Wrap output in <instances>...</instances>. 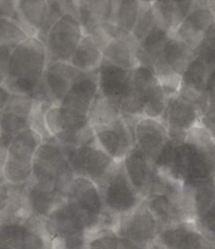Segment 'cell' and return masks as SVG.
<instances>
[{"mask_svg": "<svg viewBox=\"0 0 215 249\" xmlns=\"http://www.w3.org/2000/svg\"><path fill=\"white\" fill-rule=\"evenodd\" d=\"M195 224L209 240L215 242V200L212 206L195 221Z\"/></svg>", "mask_w": 215, "mask_h": 249, "instance_id": "obj_36", "label": "cell"}, {"mask_svg": "<svg viewBox=\"0 0 215 249\" xmlns=\"http://www.w3.org/2000/svg\"><path fill=\"white\" fill-rule=\"evenodd\" d=\"M43 122L51 139L80 134L90 128L88 115L75 113L60 104L51 105L44 111Z\"/></svg>", "mask_w": 215, "mask_h": 249, "instance_id": "obj_13", "label": "cell"}, {"mask_svg": "<svg viewBox=\"0 0 215 249\" xmlns=\"http://www.w3.org/2000/svg\"><path fill=\"white\" fill-rule=\"evenodd\" d=\"M16 194V185L8 182L0 183V215L9 208Z\"/></svg>", "mask_w": 215, "mask_h": 249, "instance_id": "obj_37", "label": "cell"}, {"mask_svg": "<svg viewBox=\"0 0 215 249\" xmlns=\"http://www.w3.org/2000/svg\"><path fill=\"white\" fill-rule=\"evenodd\" d=\"M171 36L172 35L167 29H164L162 25L157 23L155 28L152 29L148 35L138 43L136 56L139 65L153 69L158 57L161 56L164 44Z\"/></svg>", "mask_w": 215, "mask_h": 249, "instance_id": "obj_27", "label": "cell"}, {"mask_svg": "<svg viewBox=\"0 0 215 249\" xmlns=\"http://www.w3.org/2000/svg\"><path fill=\"white\" fill-rule=\"evenodd\" d=\"M51 246L42 219L29 216L23 223L18 249H47Z\"/></svg>", "mask_w": 215, "mask_h": 249, "instance_id": "obj_30", "label": "cell"}, {"mask_svg": "<svg viewBox=\"0 0 215 249\" xmlns=\"http://www.w3.org/2000/svg\"><path fill=\"white\" fill-rule=\"evenodd\" d=\"M0 85H1V84H0Z\"/></svg>", "mask_w": 215, "mask_h": 249, "instance_id": "obj_44", "label": "cell"}, {"mask_svg": "<svg viewBox=\"0 0 215 249\" xmlns=\"http://www.w3.org/2000/svg\"><path fill=\"white\" fill-rule=\"evenodd\" d=\"M195 57L200 58L206 66L215 69V23L205 32L200 43L194 51Z\"/></svg>", "mask_w": 215, "mask_h": 249, "instance_id": "obj_34", "label": "cell"}, {"mask_svg": "<svg viewBox=\"0 0 215 249\" xmlns=\"http://www.w3.org/2000/svg\"><path fill=\"white\" fill-rule=\"evenodd\" d=\"M91 128L99 147L117 162L123 161L126 153L134 147L133 126L126 123L123 117L108 125Z\"/></svg>", "mask_w": 215, "mask_h": 249, "instance_id": "obj_11", "label": "cell"}, {"mask_svg": "<svg viewBox=\"0 0 215 249\" xmlns=\"http://www.w3.org/2000/svg\"><path fill=\"white\" fill-rule=\"evenodd\" d=\"M81 71L70 62L48 63L42 79V90L51 104H60Z\"/></svg>", "mask_w": 215, "mask_h": 249, "instance_id": "obj_14", "label": "cell"}, {"mask_svg": "<svg viewBox=\"0 0 215 249\" xmlns=\"http://www.w3.org/2000/svg\"><path fill=\"white\" fill-rule=\"evenodd\" d=\"M18 22L29 38H37L50 13V1H16Z\"/></svg>", "mask_w": 215, "mask_h": 249, "instance_id": "obj_24", "label": "cell"}, {"mask_svg": "<svg viewBox=\"0 0 215 249\" xmlns=\"http://www.w3.org/2000/svg\"><path fill=\"white\" fill-rule=\"evenodd\" d=\"M66 202L79 215L88 234L101 229H115L118 220L107 213L100 187L86 177L76 176L69 189Z\"/></svg>", "mask_w": 215, "mask_h": 249, "instance_id": "obj_2", "label": "cell"}, {"mask_svg": "<svg viewBox=\"0 0 215 249\" xmlns=\"http://www.w3.org/2000/svg\"><path fill=\"white\" fill-rule=\"evenodd\" d=\"M196 1H155L152 3L156 19L160 25L167 29L171 35L179 28V25L187 17Z\"/></svg>", "mask_w": 215, "mask_h": 249, "instance_id": "obj_26", "label": "cell"}, {"mask_svg": "<svg viewBox=\"0 0 215 249\" xmlns=\"http://www.w3.org/2000/svg\"><path fill=\"white\" fill-rule=\"evenodd\" d=\"M14 48L9 47V46H0V84L1 85H4V82L8 77L10 56H12Z\"/></svg>", "mask_w": 215, "mask_h": 249, "instance_id": "obj_38", "label": "cell"}, {"mask_svg": "<svg viewBox=\"0 0 215 249\" xmlns=\"http://www.w3.org/2000/svg\"><path fill=\"white\" fill-rule=\"evenodd\" d=\"M212 71L213 70L206 66L200 58L194 57L181 76L180 92L199 100L206 92L208 80Z\"/></svg>", "mask_w": 215, "mask_h": 249, "instance_id": "obj_25", "label": "cell"}, {"mask_svg": "<svg viewBox=\"0 0 215 249\" xmlns=\"http://www.w3.org/2000/svg\"><path fill=\"white\" fill-rule=\"evenodd\" d=\"M149 249H166V248H164V247L157 240L156 243H153L151 247H149Z\"/></svg>", "mask_w": 215, "mask_h": 249, "instance_id": "obj_40", "label": "cell"}, {"mask_svg": "<svg viewBox=\"0 0 215 249\" xmlns=\"http://www.w3.org/2000/svg\"><path fill=\"white\" fill-rule=\"evenodd\" d=\"M29 38L20 23L8 17H0V46L17 47Z\"/></svg>", "mask_w": 215, "mask_h": 249, "instance_id": "obj_32", "label": "cell"}, {"mask_svg": "<svg viewBox=\"0 0 215 249\" xmlns=\"http://www.w3.org/2000/svg\"><path fill=\"white\" fill-rule=\"evenodd\" d=\"M201 119L202 113L197 100L179 91L168 100L161 120L171 138L185 141L189 133L201 124Z\"/></svg>", "mask_w": 215, "mask_h": 249, "instance_id": "obj_9", "label": "cell"}, {"mask_svg": "<svg viewBox=\"0 0 215 249\" xmlns=\"http://www.w3.org/2000/svg\"><path fill=\"white\" fill-rule=\"evenodd\" d=\"M85 36L81 23L72 13H65L48 32L44 41L47 62H70Z\"/></svg>", "mask_w": 215, "mask_h": 249, "instance_id": "obj_7", "label": "cell"}, {"mask_svg": "<svg viewBox=\"0 0 215 249\" xmlns=\"http://www.w3.org/2000/svg\"><path fill=\"white\" fill-rule=\"evenodd\" d=\"M138 42L132 35L124 38L111 39L103 50V57L108 62L125 70H134L139 66L137 61Z\"/></svg>", "mask_w": 215, "mask_h": 249, "instance_id": "obj_22", "label": "cell"}, {"mask_svg": "<svg viewBox=\"0 0 215 249\" xmlns=\"http://www.w3.org/2000/svg\"><path fill=\"white\" fill-rule=\"evenodd\" d=\"M6 158H8V145L0 143V175L3 176V171L5 167Z\"/></svg>", "mask_w": 215, "mask_h": 249, "instance_id": "obj_39", "label": "cell"}, {"mask_svg": "<svg viewBox=\"0 0 215 249\" xmlns=\"http://www.w3.org/2000/svg\"><path fill=\"white\" fill-rule=\"evenodd\" d=\"M209 3H210V8H212V10L214 12V14H215V1L214 3H213V1H209Z\"/></svg>", "mask_w": 215, "mask_h": 249, "instance_id": "obj_41", "label": "cell"}, {"mask_svg": "<svg viewBox=\"0 0 215 249\" xmlns=\"http://www.w3.org/2000/svg\"><path fill=\"white\" fill-rule=\"evenodd\" d=\"M113 1H77V19L85 35H92L110 20Z\"/></svg>", "mask_w": 215, "mask_h": 249, "instance_id": "obj_23", "label": "cell"}, {"mask_svg": "<svg viewBox=\"0 0 215 249\" xmlns=\"http://www.w3.org/2000/svg\"><path fill=\"white\" fill-rule=\"evenodd\" d=\"M65 201L66 199L57 193L54 187L36 182L33 178L27 185L25 204L32 216L44 220Z\"/></svg>", "mask_w": 215, "mask_h": 249, "instance_id": "obj_21", "label": "cell"}, {"mask_svg": "<svg viewBox=\"0 0 215 249\" xmlns=\"http://www.w3.org/2000/svg\"><path fill=\"white\" fill-rule=\"evenodd\" d=\"M215 23V14L209 1H196L193 10L187 14L174 36L195 51L205 32Z\"/></svg>", "mask_w": 215, "mask_h": 249, "instance_id": "obj_16", "label": "cell"}, {"mask_svg": "<svg viewBox=\"0 0 215 249\" xmlns=\"http://www.w3.org/2000/svg\"><path fill=\"white\" fill-rule=\"evenodd\" d=\"M134 145L155 162L163 147L171 139L167 128L162 120L152 118H139L133 126Z\"/></svg>", "mask_w": 215, "mask_h": 249, "instance_id": "obj_12", "label": "cell"}, {"mask_svg": "<svg viewBox=\"0 0 215 249\" xmlns=\"http://www.w3.org/2000/svg\"><path fill=\"white\" fill-rule=\"evenodd\" d=\"M122 164L129 182L144 201L157 172L155 162L134 145L123 158Z\"/></svg>", "mask_w": 215, "mask_h": 249, "instance_id": "obj_18", "label": "cell"}, {"mask_svg": "<svg viewBox=\"0 0 215 249\" xmlns=\"http://www.w3.org/2000/svg\"><path fill=\"white\" fill-rule=\"evenodd\" d=\"M119 118H122L120 100L108 99L99 95L89 113V123L90 126L108 125L114 123Z\"/></svg>", "mask_w": 215, "mask_h": 249, "instance_id": "obj_31", "label": "cell"}, {"mask_svg": "<svg viewBox=\"0 0 215 249\" xmlns=\"http://www.w3.org/2000/svg\"><path fill=\"white\" fill-rule=\"evenodd\" d=\"M141 6L142 1H113L110 20L108 23L113 24L119 31L122 37H128L136 28Z\"/></svg>", "mask_w": 215, "mask_h": 249, "instance_id": "obj_29", "label": "cell"}, {"mask_svg": "<svg viewBox=\"0 0 215 249\" xmlns=\"http://www.w3.org/2000/svg\"><path fill=\"white\" fill-rule=\"evenodd\" d=\"M133 70L122 69L103 60L98 69L99 95L108 99L122 100L130 88Z\"/></svg>", "mask_w": 215, "mask_h": 249, "instance_id": "obj_20", "label": "cell"}, {"mask_svg": "<svg viewBox=\"0 0 215 249\" xmlns=\"http://www.w3.org/2000/svg\"><path fill=\"white\" fill-rule=\"evenodd\" d=\"M43 142L41 134L33 128L23 130L12 139L3 171L5 182L18 185L32 180L35 156Z\"/></svg>", "mask_w": 215, "mask_h": 249, "instance_id": "obj_5", "label": "cell"}, {"mask_svg": "<svg viewBox=\"0 0 215 249\" xmlns=\"http://www.w3.org/2000/svg\"><path fill=\"white\" fill-rule=\"evenodd\" d=\"M88 249H122L120 237L115 229H101L89 235Z\"/></svg>", "mask_w": 215, "mask_h": 249, "instance_id": "obj_35", "label": "cell"}, {"mask_svg": "<svg viewBox=\"0 0 215 249\" xmlns=\"http://www.w3.org/2000/svg\"><path fill=\"white\" fill-rule=\"evenodd\" d=\"M161 231V224L144 201L130 214L120 219L117 227V233L122 239L148 247L157 242Z\"/></svg>", "mask_w": 215, "mask_h": 249, "instance_id": "obj_10", "label": "cell"}, {"mask_svg": "<svg viewBox=\"0 0 215 249\" xmlns=\"http://www.w3.org/2000/svg\"><path fill=\"white\" fill-rule=\"evenodd\" d=\"M104 60L103 51L91 36L85 35L76 48L70 63L81 72H95Z\"/></svg>", "mask_w": 215, "mask_h": 249, "instance_id": "obj_28", "label": "cell"}, {"mask_svg": "<svg viewBox=\"0 0 215 249\" xmlns=\"http://www.w3.org/2000/svg\"><path fill=\"white\" fill-rule=\"evenodd\" d=\"M75 177L71 164L60 145L54 141L42 143L35 156L32 178L36 182L54 187L66 199Z\"/></svg>", "mask_w": 215, "mask_h": 249, "instance_id": "obj_3", "label": "cell"}, {"mask_svg": "<svg viewBox=\"0 0 215 249\" xmlns=\"http://www.w3.org/2000/svg\"><path fill=\"white\" fill-rule=\"evenodd\" d=\"M47 65V52L43 42L38 38H28L13 50L4 86L12 94L28 95L38 101Z\"/></svg>", "mask_w": 215, "mask_h": 249, "instance_id": "obj_1", "label": "cell"}, {"mask_svg": "<svg viewBox=\"0 0 215 249\" xmlns=\"http://www.w3.org/2000/svg\"><path fill=\"white\" fill-rule=\"evenodd\" d=\"M1 182H5V180H4V177L0 175V183H1Z\"/></svg>", "mask_w": 215, "mask_h": 249, "instance_id": "obj_42", "label": "cell"}, {"mask_svg": "<svg viewBox=\"0 0 215 249\" xmlns=\"http://www.w3.org/2000/svg\"><path fill=\"white\" fill-rule=\"evenodd\" d=\"M43 224L51 242H61L77 234H88L84 221L66 201L51 213Z\"/></svg>", "mask_w": 215, "mask_h": 249, "instance_id": "obj_19", "label": "cell"}, {"mask_svg": "<svg viewBox=\"0 0 215 249\" xmlns=\"http://www.w3.org/2000/svg\"><path fill=\"white\" fill-rule=\"evenodd\" d=\"M99 96L98 71L81 72L73 82L65 98L60 103L61 107H67L75 113L88 115Z\"/></svg>", "mask_w": 215, "mask_h": 249, "instance_id": "obj_17", "label": "cell"}, {"mask_svg": "<svg viewBox=\"0 0 215 249\" xmlns=\"http://www.w3.org/2000/svg\"><path fill=\"white\" fill-rule=\"evenodd\" d=\"M158 242L166 249H215L214 242L209 240L194 221L163 228Z\"/></svg>", "mask_w": 215, "mask_h": 249, "instance_id": "obj_15", "label": "cell"}, {"mask_svg": "<svg viewBox=\"0 0 215 249\" xmlns=\"http://www.w3.org/2000/svg\"><path fill=\"white\" fill-rule=\"evenodd\" d=\"M156 24H157V19H156L152 3L151 1H142L138 22H137L136 28L133 31L132 36L139 43L152 29L155 28Z\"/></svg>", "mask_w": 215, "mask_h": 249, "instance_id": "obj_33", "label": "cell"}, {"mask_svg": "<svg viewBox=\"0 0 215 249\" xmlns=\"http://www.w3.org/2000/svg\"><path fill=\"white\" fill-rule=\"evenodd\" d=\"M47 249H57V248H56V247H54V246H52V243H51V246L48 247Z\"/></svg>", "mask_w": 215, "mask_h": 249, "instance_id": "obj_43", "label": "cell"}, {"mask_svg": "<svg viewBox=\"0 0 215 249\" xmlns=\"http://www.w3.org/2000/svg\"><path fill=\"white\" fill-rule=\"evenodd\" d=\"M103 201L107 213L117 219L118 223L123 216L136 210L143 202L124 172L122 162L103 186L100 187Z\"/></svg>", "mask_w": 215, "mask_h": 249, "instance_id": "obj_8", "label": "cell"}, {"mask_svg": "<svg viewBox=\"0 0 215 249\" xmlns=\"http://www.w3.org/2000/svg\"><path fill=\"white\" fill-rule=\"evenodd\" d=\"M63 149V148H62ZM75 176L86 177L99 187L117 170V162L99 147L95 138L73 149H63Z\"/></svg>", "mask_w": 215, "mask_h": 249, "instance_id": "obj_6", "label": "cell"}, {"mask_svg": "<svg viewBox=\"0 0 215 249\" xmlns=\"http://www.w3.org/2000/svg\"><path fill=\"white\" fill-rule=\"evenodd\" d=\"M181 186L180 183L156 172L144 204L155 215L162 229L187 221Z\"/></svg>", "mask_w": 215, "mask_h": 249, "instance_id": "obj_4", "label": "cell"}]
</instances>
